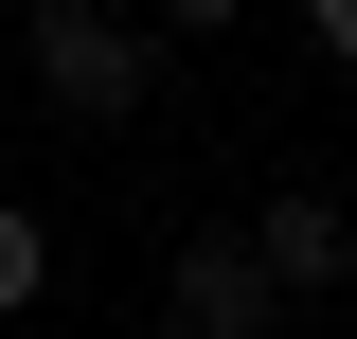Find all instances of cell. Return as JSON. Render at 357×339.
<instances>
[{"mask_svg":"<svg viewBox=\"0 0 357 339\" xmlns=\"http://www.w3.org/2000/svg\"><path fill=\"white\" fill-rule=\"evenodd\" d=\"M143 89H161V36H143L126 0H36V107H72V126H126Z\"/></svg>","mask_w":357,"mask_h":339,"instance_id":"6da1fadb","label":"cell"},{"mask_svg":"<svg viewBox=\"0 0 357 339\" xmlns=\"http://www.w3.org/2000/svg\"><path fill=\"white\" fill-rule=\"evenodd\" d=\"M286 303H268V268H250V232H178V268H161V339H268Z\"/></svg>","mask_w":357,"mask_h":339,"instance_id":"7a4b0ae2","label":"cell"},{"mask_svg":"<svg viewBox=\"0 0 357 339\" xmlns=\"http://www.w3.org/2000/svg\"><path fill=\"white\" fill-rule=\"evenodd\" d=\"M250 268H268V303H321V286H357V214L321 197V179H304V197H268V214H250Z\"/></svg>","mask_w":357,"mask_h":339,"instance_id":"3957f363","label":"cell"},{"mask_svg":"<svg viewBox=\"0 0 357 339\" xmlns=\"http://www.w3.org/2000/svg\"><path fill=\"white\" fill-rule=\"evenodd\" d=\"M54 286V232H36V214H18V197H0V322H18V303H36Z\"/></svg>","mask_w":357,"mask_h":339,"instance_id":"277c9868","label":"cell"},{"mask_svg":"<svg viewBox=\"0 0 357 339\" xmlns=\"http://www.w3.org/2000/svg\"><path fill=\"white\" fill-rule=\"evenodd\" d=\"M250 0H143V36H232Z\"/></svg>","mask_w":357,"mask_h":339,"instance_id":"5b68a950","label":"cell"},{"mask_svg":"<svg viewBox=\"0 0 357 339\" xmlns=\"http://www.w3.org/2000/svg\"><path fill=\"white\" fill-rule=\"evenodd\" d=\"M304 54H340V72H357V0H304Z\"/></svg>","mask_w":357,"mask_h":339,"instance_id":"8992f818","label":"cell"},{"mask_svg":"<svg viewBox=\"0 0 357 339\" xmlns=\"http://www.w3.org/2000/svg\"><path fill=\"white\" fill-rule=\"evenodd\" d=\"M340 339H357V322H340Z\"/></svg>","mask_w":357,"mask_h":339,"instance_id":"52a82bcc","label":"cell"}]
</instances>
